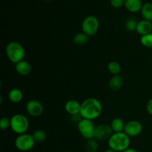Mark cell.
<instances>
[{
  "label": "cell",
  "mask_w": 152,
  "mask_h": 152,
  "mask_svg": "<svg viewBox=\"0 0 152 152\" xmlns=\"http://www.w3.org/2000/svg\"><path fill=\"white\" fill-rule=\"evenodd\" d=\"M99 22L95 16H88L82 22V31L89 37L94 36L98 31Z\"/></svg>",
  "instance_id": "5"
},
{
  "label": "cell",
  "mask_w": 152,
  "mask_h": 152,
  "mask_svg": "<svg viewBox=\"0 0 152 152\" xmlns=\"http://www.w3.org/2000/svg\"><path fill=\"white\" fill-rule=\"evenodd\" d=\"M65 109L70 115L80 114L81 110V104L75 99H70L65 103Z\"/></svg>",
  "instance_id": "12"
},
{
  "label": "cell",
  "mask_w": 152,
  "mask_h": 152,
  "mask_svg": "<svg viewBox=\"0 0 152 152\" xmlns=\"http://www.w3.org/2000/svg\"><path fill=\"white\" fill-rule=\"evenodd\" d=\"M114 134L111 126L105 123H102L95 127L94 138L97 141L108 140Z\"/></svg>",
  "instance_id": "8"
},
{
  "label": "cell",
  "mask_w": 152,
  "mask_h": 152,
  "mask_svg": "<svg viewBox=\"0 0 152 152\" xmlns=\"http://www.w3.org/2000/svg\"><path fill=\"white\" fill-rule=\"evenodd\" d=\"M43 105L39 101L36 99H31L26 103V111L30 116L38 117L43 113Z\"/></svg>",
  "instance_id": "10"
},
{
  "label": "cell",
  "mask_w": 152,
  "mask_h": 152,
  "mask_svg": "<svg viewBox=\"0 0 152 152\" xmlns=\"http://www.w3.org/2000/svg\"><path fill=\"white\" fill-rule=\"evenodd\" d=\"M126 0H110V4L114 8L119 9L125 5Z\"/></svg>",
  "instance_id": "26"
},
{
  "label": "cell",
  "mask_w": 152,
  "mask_h": 152,
  "mask_svg": "<svg viewBox=\"0 0 152 152\" xmlns=\"http://www.w3.org/2000/svg\"><path fill=\"white\" fill-rule=\"evenodd\" d=\"M5 52L9 60L14 64L24 60L23 59L25 56V50L24 47L16 41H12L7 45Z\"/></svg>",
  "instance_id": "3"
},
{
  "label": "cell",
  "mask_w": 152,
  "mask_h": 152,
  "mask_svg": "<svg viewBox=\"0 0 152 152\" xmlns=\"http://www.w3.org/2000/svg\"><path fill=\"white\" fill-rule=\"evenodd\" d=\"M86 148L88 152H96L98 148H99L97 140L94 138L88 140L87 142H86Z\"/></svg>",
  "instance_id": "21"
},
{
  "label": "cell",
  "mask_w": 152,
  "mask_h": 152,
  "mask_svg": "<svg viewBox=\"0 0 152 152\" xmlns=\"http://www.w3.org/2000/svg\"><path fill=\"white\" fill-rule=\"evenodd\" d=\"M15 69L16 72L22 76H28L31 72V65L25 60L20 61L15 64Z\"/></svg>",
  "instance_id": "14"
},
{
  "label": "cell",
  "mask_w": 152,
  "mask_h": 152,
  "mask_svg": "<svg viewBox=\"0 0 152 152\" xmlns=\"http://www.w3.org/2000/svg\"><path fill=\"white\" fill-rule=\"evenodd\" d=\"M9 127H10V119L8 117H2L0 120V129L5 131Z\"/></svg>",
  "instance_id": "25"
},
{
  "label": "cell",
  "mask_w": 152,
  "mask_h": 152,
  "mask_svg": "<svg viewBox=\"0 0 152 152\" xmlns=\"http://www.w3.org/2000/svg\"><path fill=\"white\" fill-rule=\"evenodd\" d=\"M140 42L144 47L148 48H152V33L141 36Z\"/></svg>",
  "instance_id": "23"
},
{
  "label": "cell",
  "mask_w": 152,
  "mask_h": 152,
  "mask_svg": "<svg viewBox=\"0 0 152 152\" xmlns=\"http://www.w3.org/2000/svg\"><path fill=\"white\" fill-rule=\"evenodd\" d=\"M110 126H111L114 133H120V132H124L126 123L121 118L116 117L111 120Z\"/></svg>",
  "instance_id": "17"
},
{
  "label": "cell",
  "mask_w": 152,
  "mask_h": 152,
  "mask_svg": "<svg viewBox=\"0 0 152 152\" xmlns=\"http://www.w3.org/2000/svg\"><path fill=\"white\" fill-rule=\"evenodd\" d=\"M67 152H70V151H67Z\"/></svg>",
  "instance_id": "30"
},
{
  "label": "cell",
  "mask_w": 152,
  "mask_h": 152,
  "mask_svg": "<svg viewBox=\"0 0 152 152\" xmlns=\"http://www.w3.org/2000/svg\"><path fill=\"white\" fill-rule=\"evenodd\" d=\"M137 22H137L134 19H129L125 22V27H126L127 31H131V32L136 31Z\"/></svg>",
  "instance_id": "24"
},
{
  "label": "cell",
  "mask_w": 152,
  "mask_h": 152,
  "mask_svg": "<svg viewBox=\"0 0 152 152\" xmlns=\"http://www.w3.org/2000/svg\"><path fill=\"white\" fill-rule=\"evenodd\" d=\"M95 127L93 123V120L83 119L80 123L77 124V129L80 134L86 139L89 140L94 138Z\"/></svg>",
  "instance_id": "7"
},
{
  "label": "cell",
  "mask_w": 152,
  "mask_h": 152,
  "mask_svg": "<svg viewBox=\"0 0 152 152\" xmlns=\"http://www.w3.org/2000/svg\"><path fill=\"white\" fill-rule=\"evenodd\" d=\"M136 31L140 35L143 36L146 34H151L152 31V23L151 22L145 19L139 21L137 25Z\"/></svg>",
  "instance_id": "11"
},
{
  "label": "cell",
  "mask_w": 152,
  "mask_h": 152,
  "mask_svg": "<svg viewBox=\"0 0 152 152\" xmlns=\"http://www.w3.org/2000/svg\"><path fill=\"white\" fill-rule=\"evenodd\" d=\"M130 142V137L124 132L114 133L108 140L109 148L117 152H123L129 148Z\"/></svg>",
  "instance_id": "2"
},
{
  "label": "cell",
  "mask_w": 152,
  "mask_h": 152,
  "mask_svg": "<svg viewBox=\"0 0 152 152\" xmlns=\"http://www.w3.org/2000/svg\"><path fill=\"white\" fill-rule=\"evenodd\" d=\"M33 137H34V140L37 142H42L47 138V134H46L45 132L42 129H38V130L35 131L32 134Z\"/></svg>",
  "instance_id": "22"
},
{
  "label": "cell",
  "mask_w": 152,
  "mask_h": 152,
  "mask_svg": "<svg viewBox=\"0 0 152 152\" xmlns=\"http://www.w3.org/2000/svg\"><path fill=\"white\" fill-rule=\"evenodd\" d=\"M10 128L18 135L26 133L29 128V121L25 115L17 114L10 118Z\"/></svg>",
  "instance_id": "4"
},
{
  "label": "cell",
  "mask_w": 152,
  "mask_h": 152,
  "mask_svg": "<svg viewBox=\"0 0 152 152\" xmlns=\"http://www.w3.org/2000/svg\"><path fill=\"white\" fill-rule=\"evenodd\" d=\"M146 111L150 115L152 116V98L147 102L146 104Z\"/></svg>",
  "instance_id": "27"
},
{
  "label": "cell",
  "mask_w": 152,
  "mask_h": 152,
  "mask_svg": "<svg viewBox=\"0 0 152 152\" xmlns=\"http://www.w3.org/2000/svg\"><path fill=\"white\" fill-rule=\"evenodd\" d=\"M151 33H152V31H151Z\"/></svg>",
  "instance_id": "31"
},
{
  "label": "cell",
  "mask_w": 152,
  "mask_h": 152,
  "mask_svg": "<svg viewBox=\"0 0 152 152\" xmlns=\"http://www.w3.org/2000/svg\"><path fill=\"white\" fill-rule=\"evenodd\" d=\"M143 19L151 22L152 21V3L146 2L143 4L140 10Z\"/></svg>",
  "instance_id": "18"
},
{
  "label": "cell",
  "mask_w": 152,
  "mask_h": 152,
  "mask_svg": "<svg viewBox=\"0 0 152 152\" xmlns=\"http://www.w3.org/2000/svg\"><path fill=\"white\" fill-rule=\"evenodd\" d=\"M142 4L141 0H126L125 7L131 13H137L142 9Z\"/></svg>",
  "instance_id": "15"
},
{
  "label": "cell",
  "mask_w": 152,
  "mask_h": 152,
  "mask_svg": "<svg viewBox=\"0 0 152 152\" xmlns=\"http://www.w3.org/2000/svg\"><path fill=\"white\" fill-rule=\"evenodd\" d=\"M124 84V79L121 75H114L108 82V87L113 91L120 90Z\"/></svg>",
  "instance_id": "13"
},
{
  "label": "cell",
  "mask_w": 152,
  "mask_h": 152,
  "mask_svg": "<svg viewBox=\"0 0 152 152\" xmlns=\"http://www.w3.org/2000/svg\"><path fill=\"white\" fill-rule=\"evenodd\" d=\"M8 98L10 102L13 103H19L23 99V93L19 88H12L8 93Z\"/></svg>",
  "instance_id": "16"
},
{
  "label": "cell",
  "mask_w": 152,
  "mask_h": 152,
  "mask_svg": "<svg viewBox=\"0 0 152 152\" xmlns=\"http://www.w3.org/2000/svg\"><path fill=\"white\" fill-rule=\"evenodd\" d=\"M105 152H117L116 151H114V150H112L111 149V148H109V149H107L106 151H105Z\"/></svg>",
  "instance_id": "29"
},
{
  "label": "cell",
  "mask_w": 152,
  "mask_h": 152,
  "mask_svg": "<svg viewBox=\"0 0 152 152\" xmlns=\"http://www.w3.org/2000/svg\"><path fill=\"white\" fill-rule=\"evenodd\" d=\"M88 39V36L86 35L83 32H81L79 33V34H77L74 36V39H73V41H74V44L78 45H85L86 43H87Z\"/></svg>",
  "instance_id": "19"
},
{
  "label": "cell",
  "mask_w": 152,
  "mask_h": 152,
  "mask_svg": "<svg viewBox=\"0 0 152 152\" xmlns=\"http://www.w3.org/2000/svg\"><path fill=\"white\" fill-rule=\"evenodd\" d=\"M35 140L31 134H23L18 135L15 140V146L20 151H28L32 149L35 145Z\"/></svg>",
  "instance_id": "6"
},
{
  "label": "cell",
  "mask_w": 152,
  "mask_h": 152,
  "mask_svg": "<svg viewBox=\"0 0 152 152\" xmlns=\"http://www.w3.org/2000/svg\"><path fill=\"white\" fill-rule=\"evenodd\" d=\"M102 112V103L96 98H88L81 103V110L80 114L83 119L94 120L98 118Z\"/></svg>",
  "instance_id": "1"
},
{
  "label": "cell",
  "mask_w": 152,
  "mask_h": 152,
  "mask_svg": "<svg viewBox=\"0 0 152 152\" xmlns=\"http://www.w3.org/2000/svg\"><path fill=\"white\" fill-rule=\"evenodd\" d=\"M123 152H139L137 150L134 149V148H128L126 149V151H124Z\"/></svg>",
  "instance_id": "28"
},
{
  "label": "cell",
  "mask_w": 152,
  "mask_h": 152,
  "mask_svg": "<svg viewBox=\"0 0 152 152\" xmlns=\"http://www.w3.org/2000/svg\"><path fill=\"white\" fill-rule=\"evenodd\" d=\"M108 70L113 76L119 75L121 72V66L120 63L116 61H111L108 65Z\"/></svg>",
  "instance_id": "20"
},
{
  "label": "cell",
  "mask_w": 152,
  "mask_h": 152,
  "mask_svg": "<svg viewBox=\"0 0 152 152\" xmlns=\"http://www.w3.org/2000/svg\"><path fill=\"white\" fill-rule=\"evenodd\" d=\"M142 132V125L137 120H131L126 123L124 132L129 137H134Z\"/></svg>",
  "instance_id": "9"
}]
</instances>
